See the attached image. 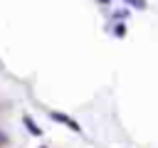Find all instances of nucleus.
Listing matches in <instances>:
<instances>
[{
	"mask_svg": "<svg viewBox=\"0 0 158 148\" xmlns=\"http://www.w3.org/2000/svg\"><path fill=\"white\" fill-rule=\"evenodd\" d=\"M52 118H54V121H59V123H64V126H69V128H72V131H77V133L81 131V128H79V123H77V121H72V118H69V116H64V113L52 111Z\"/></svg>",
	"mask_w": 158,
	"mask_h": 148,
	"instance_id": "nucleus-1",
	"label": "nucleus"
},
{
	"mask_svg": "<svg viewBox=\"0 0 158 148\" xmlns=\"http://www.w3.org/2000/svg\"><path fill=\"white\" fill-rule=\"evenodd\" d=\"M22 123L27 126V131H30L32 136H40V133H42V131H40V126H35V121H32L30 116H25V118H22Z\"/></svg>",
	"mask_w": 158,
	"mask_h": 148,
	"instance_id": "nucleus-2",
	"label": "nucleus"
},
{
	"mask_svg": "<svg viewBox=\"0 0 158 148\" xmlns=\"http://www.w3.org/2000/svg\"><path fill=\"white\" fill-rule=\"evenodd\" d=\"M114 35H116V37H123V35H126V27H123V25H116V27H114Z\"/></svg>",
	"mask_w": 158,
	"mask_h": 148,
	"instance_id": "nucleus-3",
	"label": "nucleus"
},
{
	"mask_svg": "<svg viewBox=\"0 0 158 148\" xmlns=\"http://www.w3.org/2000/svg\"><path fill=\"white\" fill-rule=\"evenodd\" d=\"M128 2H131L133 7H138V10H143V7H146V0H128Z\"/></svg>",
	"mask_w": 158,
	"mask_h": 148,
	"instance_id": "nucleus-4",
	"label": "nucleus"
},
{
	"mask_svg": "<svg viewBox=\"0 0 158 148\" xmlns=\"http://www.w3.org/2000/svg\"><path fill=\"white\" fill-rule=\"evenodd\" d=\"M2 143H5V136H2V133H0V146H2Z\"/></svg>",
	"mask_w": 158,
	"mask_h": 148,
	"instance_id": "nucleus-5",
	"label": "nucleus"
},
{
	"mask_svg": "<svg viewBox=\"0 0 158 148\" xmlns=\"http://www.w3.org/2000/svg\"><path fill=\"white\" fill-rule=\"evenodd\" d=\"M99 2H109V0H99Z\"/></svg>",
	"mask_w": 158,
	"mask_h": 148,
	"instance_id": "nucleus-6",
	"label": "nucleus"
}]
</instances>
